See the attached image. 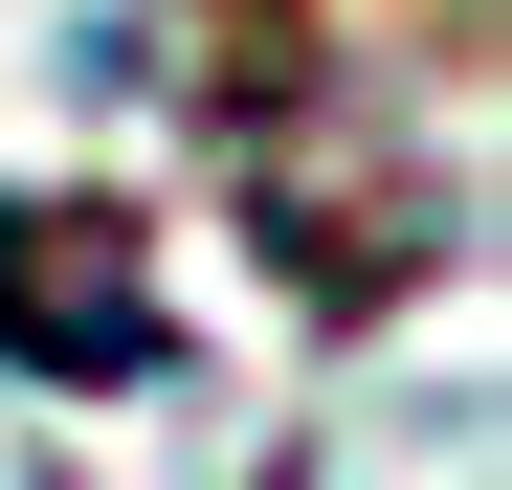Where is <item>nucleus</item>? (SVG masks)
<instances>
[{"label":"nucleus","instance_id":"1","mask_svg":"<svg viewBox=\"0 0 512 490\" xmlns=\"http://www.w3.org/2000/svg\"><path fill=\"white\" fill-rule=\"evenodd\" d=\"M0 357L67 379V401L179 379V312H156V268H134V201H0Z\"/></svg>","mask_w":512,"mask_h":490}]
</instances>
